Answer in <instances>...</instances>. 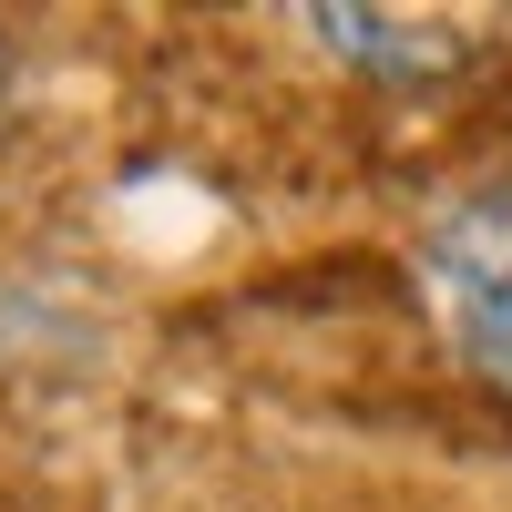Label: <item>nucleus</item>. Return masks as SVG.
Returning <instances> with one entry per match:
<instances>
[{
    "label": "nucleus",
    "mask_w": 512,
    "mask_h": 512,
    "mask_svg": "<svg viewBox=\"0 0 512 512\" xmlns=\"http://www.w3.org/2000/svg\"><path fill=\"white\" fill-rule=\"evenodd\" d=\"M420 297H431L441 349L512 400V164L451 195L420 236Z\"/></svg>",
    "instance_id": "1"
},
{
    "label": "nucleus",
    "mask_w": 512,
    "mask_h": 512,
    "mask_svg": "<svg viewBox=\"0 0 512 512\" xmlns=\"http://www.w3.org/2000/svg\"><path fill=\"white\" fill-rule=\"evenodd\" d=\"M318 31V52H338L349 72H379V82H400V93H420V82H451L461 52L472 41L441 31V21H410V11H297Z\"/></svg>",
    "instance_id": "2"
}]
</instances>
